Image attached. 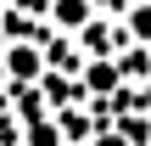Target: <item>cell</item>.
Here are the masks:
<instances>
[{
  "instance_id": "obj_1",
  "label": "cell",
  "mask_w": 151,
  "mask_h": 146,
  "mask_svg": "<svg viewBox=\"0 0 151 146\" xmlns=\"http://www.w3.org/2000/svg\"><path fill=\"white\" fill-rule=\"evenodd\" d=\"M84 17H90V6H84V0H56V23H62V28H78Z\"/></svg>"
},
{
  "instance_id": "obj_2",
  "label": "cell",
  "mask_w": 151,
  "mask_h": 146,
  "mask_svg": "<svg viewBox=\"0 0 151 146\" xmlns=\"http://www.w3.org/2000/svg\"><path fill=\"white\" fill-rule=\"evenodd\" d=\"M11 73H17V79L39 73V51H28V45H22V51H11Z\"/></svg>"
},
{
  "instance_id": "obj_3",
  "label": "cell",
  "mask_w": 151,
  "mask_h": 146,
  "mask_svg": "<svg viewBox=\"0 0 151 146\" xmlns=\"http://www.w3.org/2000/svg\"><path fill=\"white\" fill-rule=\"evenodd\" d=\"M129 28H134V39H151V6H134L129 11Z\"/></svg>"
},
{
  "instance_id": "obj_4",
  "label": "cell",
  "mask_w": 151,
  "mask_h": 146,
  "mask_svg": "<svg viewBox=\"0 0 151 146\" xmlns=\"http://www.w3.org/2000/svg\"><path fill=\"white\" fill-rule=\"evenodd\" d=\"M95 146H123V141H118V135H106V141H95Z\"/></svg>"
}]
</instances>
